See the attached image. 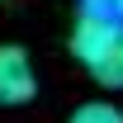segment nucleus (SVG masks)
<instances>
[{"label": "nucleus", "instance_id": "obj_4", "mask_svg": "<svg viewBox=\"0 0 123 123\" xmlns=\"http://www.w3.org/2000/svg\"><path fill=\"white\" fill-rule=\"evenodd\" d=\"M71 123H123V109L109 104V99H90L71 114Z\"/></svg>", "mask_w": 123, "mask_h": 123}, {"label": "nucleus", "instance_id": "obj_2", "mask_svg": "<svg viewBox=\"0 0 123 123\" xmlns=\"http://www.w3.org/2000/svg\"><path fill=\"white\" fill-rule=\"evenodd\" d=\"M118 24H123V19H109V14H80L76 29H71V57L90 66V62L109 47V38H114Z\"/></svg>", "mask_w": 123, "mask_h": 123}, {"label": "nucleus", "instance_id": "obj_1", "mask_svg": "<svg viewBox=\"0 0 123 123\" xmlns=\"http://www.w3.org/2000/svg\"><path fill=\"white\" fill-rule=\"evenodd\" d=\"M38 95V76H33V62L19 43L0 47V104L5 109H19Z\"/></svg>", "mask_w": 123, "mask_h": 123}, {"label": "nucleus", "instance_id": "obj_3", "mask_svg": "<svg viewBox=\"0 0 123 123\" xmlns=\"http://www.w3.org/2000/svg\"><path fill=\"white\" fill-rule=\"evenodd\" d=\"M85 71H90V76L99 80L104 90H123V24L114 29L109 47H104V52H99V57L90 62V66H85Z\"/></svg>", "mask_w": 123, "mask_h": 123}]
</instances>
